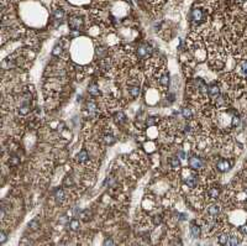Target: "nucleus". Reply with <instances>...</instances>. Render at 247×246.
Here are the masks:
<instances>
[{
  "label": "nucleus",
  "instance_id": "nucleus-21",
  "mask_svg": "<svg viewBox=\"0 0 247 246\" xmlns=\"http://www.w3.org/2000/svg\"><path fill=\"white\" fill-rule=\"evenodd\" d=\"M239 69L240 72L244 74V76H247V61H242L239 66Z\"/></svg>",
  "mask_w": 247,
  "mask_h": 246
},
{
  "label": "nucleus",
  "instance_id": "nucleus-9",
  "mask_svg": "<svg viewBox=\"0 0 247 246\" xmlns=\"http://www.w3.org/2000/svg\"><path fill=\"white\" fill-rule=\"evenodd\" d=\"M129 93H130V95L132 98H137L140 95V93H141V89H140V87L137 84H130L129 85Z\"/></svg>",
  "mask_w": 247,
  "mask_h": 246
},
{
  "label": "nucleus",
  "instance_id": "nucleus-11",
  "mask_svg": "<svg viewBox=\"0 0 247 246\" xmlns=\"http://www.w3.org/2000/svg\"><path fill=\"white\" fill-rule=\"evenodd\" d=\"M158 83H160V85H161L162 88H167V87L169 85V74H168L167 72H165V73L160 77Z\"/></svg>",
  "mask_w": 247,
  "mask_h": 246
},
{
  "label": "nucleus",
  "instance_id": "nucleus-5",
  "mask_svg": "<svg viewBox=\"0 0 247 246\" xmlns=\"http://www.w3.org/2000/svg\"><path fill=\"white\" fill-rule=\"evenodd\" d=\"M208 95L210 98H218L220 95V88L218 84H211L210 87H208Z\"/></svg>",
  "mask_w": 247,
  "mask_h": 246
},
{
  "label": "nucleus",
  "instance_id": "nucleus-17",
  "mask_svg": "<svg viewBox=\"0 0 247 246\" xmlns=\"http://www.w3.org/2000/svg\"><path fill=\"white\" fill-rule=\"evenodd\" d=\"M63 18H64V11L62 9H57V10L53 11V19L56 21H60L61 22L63 20Z\"/></svg>",
  "mask_w": 247,
  "mask_h": 246
},
{
  "label": "nucleus",
  "instance_id": "nucleus-7",
  "mask_svg": "<svg viewBox=\"0 0 247 246\" xmlns=\"http://www.w3.org/2000/svg\"><path fill=\"white\" fill-rule=\"evenodd\" d=\"M206 211H208V214L211 217V218H215V217H218L219 214H220V206L218 204H210L208 206V209H206Z\"/></svg>",
  "mask_w": 247,
  "mask_h": 246
},
{
  "label": "nucleus",
  "instance_id": "nucleus-28",
  "mask_svg": "<svg viewBox=\"0 0 247 246\" xmlns=\"http://www.w3.org/2000/svg\"><path fill=\"white\" fill-rule=\"evenodd\" d=\"M109 244H110V245H113L114 243H113L111 240H106V241H105V245H109Z\"/></svg>",
  "mask_w": 247,
  "mask_h": 246
},
{
  "label": "nucleus",
  "instance_id": "nucleus-26",
  "mask_svg": "<svg viewBox=\"0 0 247 246\" xmlns=\"http://www.w3.org/2000/svg\"><path fill=\"white\" fill-rule=\"evenodd\" d=\"M156 123H157V118H148L147 121H146V124L148 126H152V125H155Z\"/></svg>",
  "mask_w": 247,
  "mask_h": 246
},
{
  "label": "nucleus",
  "instance_id": "nucleus-10",
  "mask_svg": "<svg viewBox=\"0 0 247 246\" xmlns=\"http://www.w3.org/2000/svg\"><path fill=\"white\" fill-rule=\"evenodd\" d=\"M89 161V155H88V151L87 150H82L78 155H77V162L79 163H85Z\"/></svg>",
  "mask_w": 247,
  "mask_h": 246
},
{
  "label": "nucleus",
  "instance_id": "nucleus-16",
  "mask_svg": "<svg viewBox=\"0 0 247 246\" xmlns=\"http://www.w3.org/2000/svg\"><path fill=\"white\" fill-rule=\"evenodd\" d=\"M229 239H230V235L226 234V233L220 234V235L218 236V241H219V244H221V245H227V244H229Z\"/></svg>",
  "mask_w": 247,
  "mask_h": 246
},
{
  "label": "nucleus",
  "instance_id": "nucleus-18",
  "mask_svg": "<svg viewBox=\"0 0 247 246\" xmlns=\"http://www.w3.org/2000/svg\"><path fill=\"white\" fill-rule=\"evenodd\" d=\"M182 115L184 116L185 119H192L193 118V111L190 108H183L182 109Z\"/></svg>",
  "mask_w": 247,
  "mask_h": 246
},
{
  "label": "nucleus",
  "instance_id": "nucleus-23",
  "mask_svg": "<svg viewBox=\"0 0 247 246\" xmlns=\"http://www.w3.org/2000/svg\"><path fill=\"white\" fill-rule=\"evenodd\" d=\"M115 118H116V121H118V123H124V121H125V119H126V116L124 115L121 111H120V113H118V114L115 115Z\"/></svg>",
  "mask_w": 247,
  "mask_h": 246
},
{
  "label": "nucleus",
  "instance_id": "nucleus-20",
  "mask_svg": "<svg viewBox=\"0 0 247 246\" xmlns=\"http://www.w3.org/2000/svg\"><path fill=\"white\" fill-rule=\"evenodd\" d=\"M87 105H88V111H89V114H94V113L97 111V109H98V108H97V104L94 102H88Z\"/></svg>",
  "mask_w": 247,
  "mask_h": 246
},
{
  "label": "nucleus",
  "instance_id": "nucleus-3",
  "mask_svg": "<svg viewBox=\"0 0 247 246\" xmlns=\"http://www.w3.org/2000/svg\"><path fill=\"white\" fill-rule=\"evenodd\" d=\"M189 166H190V168H193V169H195V171H199V169L203 168L204 162H203V160H202L200 157H198V156H192V157L189 158Z\"/></svg>",
  "mask_w": 247,
  "mask_h": 246
},
{
  "label": "nucleus",
  "instance_id": "nucleus-27",
  "mask_svg": "<svg viewBox=\"0 0 247 246\" xmlns=\"http://www.w3.org/2000/svg\"><path fill=\"white\" fill-rule=\"evenodd\" d=\"M240 231H241L242 234L247 235V225H242V226H241V227H240Z\"/></svg>",
  "mask_w": 247,
  "mask_h": 246
},
{
  "label": "nucleus",
  "instance_id": "nucleus-25",
  "mask_svg": "<svg viewBox=\"0 0 247 246\" xmlns=\"http://www.w3.org/2000/svg\"><path fill=\"white\" fill-rule=\"evenodd\" d=\"M71 227H72V230H77V229L79 227V222L76 220V219L72 220V222H71Z\"/></svg>",
  "mask_w": 247,
  "mask_h": 246
},
{
  "label": "nucleus",
  "instance_id": "nucleus-13",
  "mask_svg": "<svg viewBox=\"0 0 247 246\" xmlns=\"http://www.w3.org/2000/svg\"><path fill=\"white\" fill-rule=\"evenodd\" d=\"M219 194H220V190H219V188H216V187L210 188V189H209V192H208V195H209V197H210V199H213V201L218 199Z\"/></svg>",
  "mask_w": 247,
  "mask_h": 246
},
{
  "label": "nucleus",
  "instance_id": "nucleus-1",
  "mask_svg": "<svg viewBox=\"0 0 247 246\" xmlns=\"http://www.w3.org/2000/svg\"><path fill=\"white\" fill-rule=\"evenodd\" d=\"M189 19H190V24L194 29H198L200 26H203L204 24L208 20V13L204 8L202 6H194L190 11V15H189Z\"/></svg>",
  "mask_w": 247,
  "mask_h": 246
},
{
  "label": "nucleus",
  "instance_id": "nucleus-14",
  "mask_svg": "<svg viewBox=\"0 0 247 246\" xmlns=\"http://www.w3.org/2000/svg\"><path fill=\"white\" fill-rule=\"evenodd\" d=\"M190 231H192V235H193V238H199L200 236V234H202V229H200V226L197 225V224H192L190 226Z\"/></svg>",
  "mask_w": 247,
  "mask_h": 246
},
{
  "label": "nucleus",
  "instance_id": "nucleus-12",
  "mask_svg": "<svg viewBox=\"0 0 247 246\" xmlns=\"http://www.w3.org/2000/svg\"><path fill=\"white\" fill-rule=\"evenodd\" d=\"M88 92L90 95H99L100 94V90H99V85L97 83H92L88 88Z\"/></svg>",
  "mask_w": 247,
  "mask_h": 246
},
{
  "label": "nucleus",
  "instance_id": "nucleus-24",
  "mask_svg": "<svg viewBox=\"0 0 247 246\" xmlns=\"http://www.w3.org/2000/svg\"><path fill=\"white\" fill-rule=\"evenodd\" d=\"M239 124H240V118H239V115H234L232 116V127H236V126H239Z\"/></svg>",
  "mask_w": 247,
  "mask_h": 246
},
{
  "label": "nucleus",
  "instance_id": "nucleus-15",
  "mask_svg": "<svg viewBox=\"0 0 247 246\" xmlns=\"http://www.w3.org/2000/svg\"><path fill=\"white\" fill-rule=\"evenodd\" d=\"M55 197H56V199H57V202L60 203V204H62L64 201H66V195H64V190L63 189H57L56 190V193H55Z\"/></svg>",
  "mask_w": 247,
  "mask_h": 246
},
{
  "label": "nucleus",
  "instance_id": "nucleus-19",
  "mask_svg": "<svg viewBox=\"0 0 247 246\" xmlns=\"http://www.w3.org/2000/svg\"><path fill=\"white\" fill-rule=\"evenodd\" d=\"M239 244H240L239 238H237L236 235H230V239H229V244H227V245L235 246V245H239Z\"/></svg>",
  "mask_w": 247,
  "mask_h": 246
},
{
  "label": "nucleus",
  "instance_id": "nucleus-6",
  "mask_svg": "<svg viewBox=\"0 0 247 246\" xmlns=\"http://www.w3.org/2000/svg\"><path fill=\"white\" fill-rule=\"evenodd\" d=\"M216 167H218V169L220 171V172H227L230 168H231V163L225 160V158H221L218 163H216Z\"/></svg>",
  "mask_w": 247,
  "mask_h": 246
},
{
  "label": "nucleus",
  "instance_id": "nucleus-4",
  "mask_svg": "<svg viewBox=\"0 0 247 246\" xmlns=\"http://www.w3.org/2000/svg\"><path fill=\"white\" fill-rule=\"evenodd\" d=\"M68 24H69V27H71L72 30H76V31H77V30L82 29L83 20H82V18H79V16H71Z\"/></svg>",
  "mask_w": 247,
  "mask_h": 246
},
{
  "label": "nucleus",
  "instance_id": "nucleus-2",
  "mask_svg": "<svg viewBox=\"0 0 247 246\" xmlns=\"http://www.w3.org/2000/svg\"><path fill=\"white\" fill-rule=\"evenodd\" d=\"M137 56L140 58H146L148 56L152 55V47L148 45V43H141L139 47H137Z\"/></svg>",
  "mask_w": 247,
  "mask_h": 246
},
{
  "label": "nucleus",
  "instance_id": "nucleus-8",
  "mask_svg": "<svg viewBox=\"0 0 247 246\" xmlns=\"http://www.w3.org/2000/svg\"><path fill=\"white\" fill-rule=\"evenodd\" d=\"M185 183L188 184L189 188H195L197 187V183H198V176L197 174H188V177L185 178Z\"/></svg>",
  "mask_w": 247,
  "mask_h": 246
},
{
  "label": "nucleus",
  "instance_id": "nucleus-22",
  "mask_svg": "<svg viewBox=\"0 0 247 246\" xmlns=\"http://www.w3.org/2000/svg\"><path fill=\"white\" fill-rule=\"evenodd\" d=\"M171 164H172V167H173L174 169H178V168H179V160H178L177 157L171 158Z\"/></svg>",
  "mask_w": 247,
  "mask_h": 246
}]
</instances>
